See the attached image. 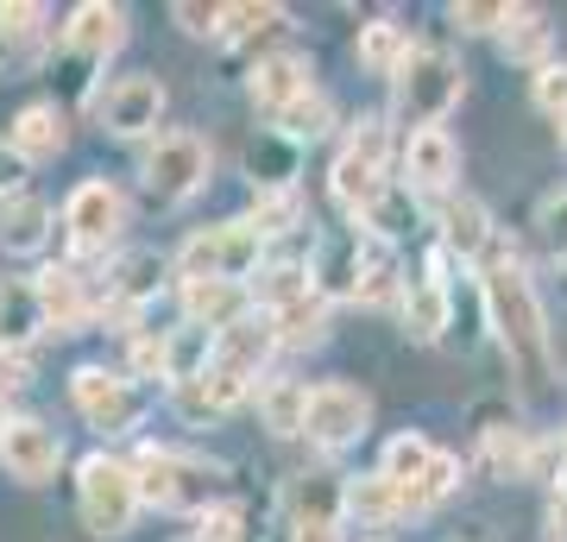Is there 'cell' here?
I'll return each mask as SVG.
<instances>
[{
  "instance_id": "6da1fadb",
  "label": "cell",
  "mask_w": 567,
  "mask_h": 542,
  "mask_svg": "<svg viewBox=\"0 0 567 542\" xmlns=\"http://www.w3.org/2000/svg\"><path fill=\"white\" fill-rule=\"evenodd\" d=\"M480 297H486V321L498 347H505L511 372L524 379L529 398H543L548 385H555V341H548V316H543V297H536V284L517 259H492L480 272Z\"/></svg>"
},
{
  "instance_id": "7a4b0ae2",
  "label": "cell",
  "mask_w": 567,
  "mask_h": 542,
  "mask_svg": "<svg viewBox=\"0 0 567 542\" xmlns=\"http://www.w3.org/2000/svg\"><path fill=\"white\" fill-rule=\"evenodd\" d=\"M385 171H391V121L385 114H360V126L347 133L341 158L328 171V190H334V202H341L353 222H372V208L398 190Z\"/></svg>"
},
{
  "instance_id": "3957f363",
  "label": "cell",
  "mask_w": 567,
  "mask_h": 542,
  "mask_svg": "<svg viewBox=\"0 0 567 542\" xmlns=\"http://www.w3.org/2000/svg\"><path fill=\"white\" fill-rule=\"evenodd\" d=\"M140 504L152 511H215L221 504V467L203 461V454H183V448H145L140 461Z\"/></svg>"
},
{
  "instance_id": "277c9868",
  "label": "cell",
  "mask_w": 567,
  "mask_h": 542,
  "mask_svg": "<svg viewBox=\"0 0 567 542\" xmlns=\"http://www.w3.org/2000/svg\"><path fill=\"white\" fill-rule=\"evenodd\" d=\"M454 101H461V63L454 51L442 44H416L410 63L391 76V108H398V121L410 133H423V126H442L454 114Z\"/></svg>"
},
{
  "instance_id": "5b68a950",
  "label": "cell",
  "mask_w": 567,
  "mask_h": 542,
  "mask_svg": "<svg viewBox=\"0 0 567 542\" xmlns=\"http://www.w3.org/2000/svg\"><path fill=\"white\" fill-rule=\"evenodd\" d=\"M76 504H82V523H89L95 536H126L133 518H140V473H133V461H114L107 448L82 454Z\"/></svg>"
},
{
  "instance_id": "8992f818",
  "label": "cell",
  "mask_w": 567,
  "mask_h": 542,
  "mask_svg": "<svg viewBox=\"0 0 567 542\" xmlns=\"http://www.w3.org/2000/svg\"><path fill=\"white\" fill-rule=\"evenodd\" d=\"M259 265H265V234L252 227V215L203 227V234H189L183 253H177L183 278H234V284H246Z\"/></svg>"
},
{
  "instance_id": "52a82bcc",
  "label": "cell",
  "mask_w": 567,
  "mask_h": 542,
  "mask_svg": "<svg viewBox=\"0 0 567 542\" xmlns=\"http://www.w3.org/2000/svg\"><path fill=\"white\" fill-rule=\"evenodd\" d=\"M208 164L215 158H208V145L196 140V133H158L140 158V183H145L152 202L177 208V202H189L208 183Z\"/></svg>"
},
{
  "instance_id": "ba28073f",
  "label": "cell",
  "mask_w": 567,
  "mask_h": 542,
  "mask_svg": "<svg viewBox=\"0 0 567 542\" xmlns=\"http://www.w3.org/2000/svg\"><path fill=\"white\" fill-rule=\"evenodd\" d=\"M70 398H76L82 422L102 429V436H133L145 417V398L133 391V379L107 372V366H76L70 372Z\"/></svg>"
},
{
  "instance_id": "9c48e42d",
  "label": "cell",
  "mask_w": 567,
  "mask_h": 542,
  "mask_svg": "<svg viewBox=\"0 0 567 542\" xmlns=\"http://www.w3.org/2000/svg\"><path fill=\"white\" fill-rule=\"evenodd\" d=\"M372 429V398H365L360 385H316L309 391V410H303V436L316 448H328V454H341V448H353Z\"/></svg>"
},
{
  "instance_id": "30bf717a",
  "label": "cell",
  "mask_w": 567,
  "mask_h": 542,
  "mask_svg": "<svg viewBox=\"0 0 567 542\" xmlns=\"http://www.w3.org/2000/svg\"><path fill=\"white\" fill-rule=\"evenodd\" d=\"M171 278V259L152 253V246H133L121 259L107 265V297H102V321H126V328H140V309L164 290Z\"/></svg>"
},
{
  "instance_id": "8fae6325",
  "label": "cell",
  "mask_w": 567,
  "mask_h": 542,
  "mask_svg": "<svg viewBox=\"0 0 567 542\" xmlns=\"http://www.w3.org/2000/svg\"><path fill=\"white\" fill-rule=\"evenodd\" d=\"M121 227H126V196L114 190V183L89 177V183L70 190V202H63V234H70L76 253H102Z\"/></svg>"
},
{
  "instance_id": "7c38bea8",
  "label": "cell",
  "mask_w": 567,
  "mask_h": 542,
  "mask_svg": "<svg viewBox=\"0 0 567 542\" xmlns=\"http://www.w3.org/2000/svg\"><path fill=\"white\" fill-rule=\"evenodd\" d=\"M404 183L410 196H454V183H461V145L447 126H423V133H410L404 140Z\"/></svg>"
},
{
  "instance_id": "4fadbf2b",
  "label": "cell",
  "mask_w": 567,
  "mask_h": 542,
  "mask_svg": "<svg viewBox=\"0 0 567 542\" xmlns=\"http://www.w3.org/2000/svg\"><path fill=\"white\" fill-rule=\"evenodd\" d=\"M0 467H7V480L44 485L63 467V436L58 429H44L39 417H13L7 422V436H0Z\"/></svg>"
},
{
  "instance_id": "5bb4252c",
  "label": "cell",
  "mask_w": 567,
  "mask_h": 542,
  "mask_svg": "<svg viewBox=\"0 0 567 542\" xmlns=\"http://www.w3.org/2000/svg\"><path fill=\"white\" fill-rule=\"evenodd\" d=\"M259 385L240 379V372H227V366H208L203 379H189V385H171V410H177L189 429H208V422H221L227 410H240L246 398H252Z\"/></svg>"
},
{
  "instance_id": "9a60e30c",
  "label": "cell",
  "mask_w": 567,
  "mask_h": 542,
  "mask_svg": "<svg viewBox=\"0 0 567 542\" xmlns=\"http://www.w3.org/2000/svg\"><path fill=\"white\" fill-rule=\"evenodd\" d=\"M164 121V82L152 76H121L102 95V126L114 140H152Z\"/></svg>"
},
{
  "instance_id": "2e32d148",
  "label": "cell",
  "mask_w": 567,
  "mask_h": 542,
  "mask_svg": "<svg viewBox=\"0 0 567 542\" xmlns=\"http://www.w3.org/2000/svg\"><path fill=\"white\" fill-rule=\"evenodd\" d=\"M177 303H183V321H196V328H234V321H246L252 309H259V297L246 290V284L234 278H183L177 284Z\"/></svg>"
},
{
  "instance_id": "e0dca14e",
  "label": "cell",
  "mask_w": 567,
  "mask_h": 542,
  "mask_svg": "<svg viewBox=\"0 0 567 542\" xmlns=\"http://www.w3.org/2000/svg\"><path fill=\"white\" fill-rule=\"evenodd\" d=\"M271 354H278V328H271L265 309H252L246 321H234V328L215 335V366H227V372H240L252 385H265V360Z\"/></svg>"
},
{
  "instance_id": "ac0fdd59",
  "label": "cell",
  "mask_w": 567,
  "mask_h": 542,
  "mask_svg": "<svg viewBox=\"0 0 567 542\" xmlns=\"http://www.w3.org/2000/svg\"><path fill=\"white\" fill-rule=\"evenodd\" d=\"M246 89H252V101L278 121L290 101H303L309 89H316V82H309V58H297V51H271V58L252 63V82H246Z\"/></svg>"
},
{
  "instance_id": "d6986e66",
  "label": "cell",
  "mask_w": 567,
  "mask_h": 542,
  "mask_svg": "<svg viewBox=\"0 0 567 542\" xmlns=\"http://www.w3.org/2000/svg\"><path fill=\"white\" fill-rule=\"evenodd\" d=\"M63 44H70L76 58H89V63L114 58V51L126 44V13L107 7V0H82L76 13H70V25H63Z\"/></svg>"
},
{
  "instance_id": "ffe728a7",
  "label": "cell",
  "mask_w": 567,
  "mask_h": 542,
  "mask_svg": "<svg viewBox=\"0 0 567 542\" xmlns=\"http://www.w3.org/2000/svg\"><path fill=\"white\" fill-rule=\"evenodd\" d=\"M32 290H39L44 328H58V335H76L82 321H89V290H82V278L70 272V265H44L39 278H32Z\"/></svg>"
},
{
  "instance_id": "44dd1931",
  "label": "cell",
  "mask_w": 567,
  "mask_h": 542,
  "mask_svg": "<svg viewBox=\"0 0 567 542\" xmlns=\"http://www.w3.org/2000/svg\"><path fill=\"white\" fill-rule=\"evenodd\" d=\"M442 246L454 253V259H486V246H492L486 202L466 196V190H454V196L442 202Z\"/></svg>"
},
{
  "instance_id": "7402d4cb",
  "label": "cell",
  "mask_w": 567,
  "mask_h": 542,
  "mask_svg": "<svg viewBox=\"0 0 567 542\" xmlns=\"http://www.w3.org/2000/svg\"><path fill=\"white\" fill-rule=\"evenodd\" d=\"M404 328H410V341H442L447 328H454V290L447 284H435L423 272L416 284H404Z\"/></svg>"
},
{
  "instance_id": "603a6c76",
  "label": "cell",
  "mask_w": 567,
  "mask_h": 542,
  "mask_svg": "<svg viewBox=\"0 0 567 542\" xmlns=\"http://www.w3.org/2000/svg\"><path fill=\"white\" fill-rule=\"evenodd\" d=\"M410 518L404 511V485H391L385 473H353L347 480V523L360 530H385V523Z\"/></svg>"
},
{
  "instance_id": "cb8c5ba5",
  "label": "cell",
  "mask_w": 567,
  "mask_h": 542,
  "mask_svg": "<svg viewBox=\"0 0 567 542\" xmlns=\"http://www.w3.org/2000/svg\"><path fill=\"white\" fill-rule=\"evenodd\" d=\"M63 140H70V133H63V114L51 108V101H32V108H20V114H13V126H7V145H13L25 164L58 158Z\"/></svg>"
},
{
  "instance_id": "d4e9b609",
  "label": "cell",
  "mask_w": 567,
  "mask_h": 542,
  "mask_svg": "<svg viewBox=\"0 0 567 542\" xmlns=\"http://www.w3.org/2000/svg\"><path fill=\"white\" fill-rule=\"evenodd\" d=\"M51 241V202L44 196H7L0 202V246L7 253H39Z\"/></svg>"
},
{
  "instance_id": "484cf974",
  "label": "cell",
  "mask_w": 567,
  "mask_h": 542,
  "mask_svg": "<svg viewBox=\"0 0 567 542\" xmlns=\"http://www.w3.org/2000/svg\"><path fill=\"white\" fill-rule=\"evenodd\" d=\"M410 51H416V44H410V32L398 20H365L360 39H353V58H360L372 76H385V82L410 63Z\"/></svg>"
},
{
  "instance_id": "4316f807",
  "label": "cell",
  "mask_w": 567,
  "mask_h": 542,
  "mask_svg": "<svg viewBox=\"0 0 567 542\" xmlns=\"http://www.w3.org/2000/svg\"><path fill=\"white\" fill-rule=\"evenodd\" d=\"M39 328H44L39 290L0 278V347H7V354H25V347L39 341Z\"/></svg>"
},
{
  "instance_id": "83f0119b",
  "label": "cell",
  "mask_w": 567,
  "mask_h": 542,
  "mask_svg": "<svg viewBox=\"0 0 567 542\" xmlns=\"http://www.w3.org/2000/svg\"><path fill=\"white\" fill-rule=\"evenodd\" d=\"M328 309H334V303H328L322 290H303V297H290L284 309H271L278 347H316L328 335Z\"/></svg>"
},
{
  "instance_id": "f1b7e54d",
  "label": "cell",
  "mask_w": 567,
  "mask_h": 542,
  "mask_svg": "<svg viewBox=\"0 0 567 542\" xmlns=\"http://www.w3.org/2000/svg\"><path fill=\"white\" fill-rule=\"evenodd\" d=\"M548 20L536 13V7H511L505 25H498V44H505V58L511 63H529V70H543L548 63Z\"/></svg>"
},
{
  "instance_id": "f546056e",
  "label": "cell",
  "mask_w": 567,
  "mask_h": 542,
  "mask_svg": "<svg viewBox=\"0 0 567 542\" xmlns=\"http://www.w3.org/2000/svg\"><path fill=\"white\" fill-rule=\"evenodd\" d=\"M246 171H252V183H259V196H290L297 145L284 140V133H265V140H252V152H246Z\"/></svg>"
},
{
  "instance_id": "4dcf8cb0",
  "label": "cell",
  "mask_w": 567,
  "mask_h": 542,
  "mask_svg": "<svg viewBox=\"0 0 567 542\" xmlns=\"http://www.w3.org/2000/svg\"><path fill=\"white\" fill-rule=\"evenodd\" d=\"M164 341H171V366H164V379H171V385L203 379L208 366H215V328L183 321V328H164Z\"/></svg>"
},
{
  "instance_id": "1f68e13d",
  "label": "cell",
  "mask_w": 567,
  "mask_h": 542,
  "mask_svg": "<svg viewBox=\"0 0 567 542\" xmlns=\"http://www.w3.org/2000/svg\"><path fill=\"white\" fill-rule=\"evenodd\" d=\"M290 25V13L284 7H271V0H240V7H227L221 13V44H259V39H271V32H284Z\"/></svg>"
},
{
  "instance_id": "d6a6232c",
  "label": "cell",
  "mask_w": 567,
  "mask_h": 542,
  "mask_svg": "<svg viewBox=\"0 0 567 542\" xmlns=\"http://www.w3.org/2000/svg\"><path fill=\"white\" fill-rule=\"evenodd\" d=\"M435 454H442V448L429 442V436H416V429H404V436H391L385 442V461H379V473H385L391 485H416L429 473V467H435Z\"/></svg>"
},
{
  "instance_id": "836d02e7",
  "label": "cell",
  "mask_w": 567,
  "mask_h": 542,
  "mask_svg": "<svg viewBox=\"0 0 567 542\" xmlns=\"http://www.w3.org/2000/svg\"><path fill=\"white\" fill-rule=\"evenodd\" d=\"M486 467L498 480H524L529 467H536L529 429H517V422H486Z\"/></svg>"
},
{
  "instance_id": "e575fe53",
  "label": "cell",
  "mask_w": 567,
  "mask_h": 542,
  "mask_svg": "<svg viewBox=\"0 0 567 542\" xmlns=\"http://www.w3.org/2000/svg\"><path fill=\"white\" fill-rule=\"evenodd\" d=\"M271 126H278L290 145H316V140H328V126H334V101H328L322 89H309V95L290 101V108H284Z\"/></svg>"
},
{
  "instance_id": "d590c367",
  "label": "cell",
  "mask_w": 567,
  "mask_h": 542,
  "mask_svg": "<svg viewBox=\"0 0 567 542\" xmlns=\"http://www.w3.org/2000/svg\"><path fill=\"white\" fill-rule=\"evenodd\" d=\"M259 410L278 436H303V410H309V385L297 379H265L259 385Z\"/></svg>"
},
{
  "instance_id": "8d00e7d4",
  "label": "cell",
  "mask_w": 567,
  "mask_h": 542,
  "mask_svg": "<svg viewBox=\"0 0 567 542\" xmlns=\"http://www.w3.org/2000/svg\"><path fill=\"white\" fill-rule=\"evenodd\" d=\"M196 542H265V530H259V518H252V504L221 499L215 511L196 518Z\"/></svg>"
},
{
  "instance_id": "74e56055",
  "label": "cell",
  "mask_w": 567,
  "mask_h": 542,
  "mask_svg": "<svg viewBox=\"0 0 567 542\" xmlns=\"http://www.w3.org/2000/svg\"><path fill=\"white\" fill-rule=\"evenodd\" d=\"M454 485H461V454H435V467L404 492V511L410 518H423V511H435L442 499H454Z\"/></svg>"
},
{
  "instance_id": "f35d334b",
  "label": "cell",
  "mask_w": 567,
  "mask_h": 542,
  "mask_svg": "<svg viewBox=\"0 0 567 542\" xmlns=\"http://www.w3.org/2000/svg\"><path fill=\"white\" fill-rule=\"evenodd\" d=\"M529 101L543 108L548 121H567V63H543L529 76Z\"/></svg>"
},
{
  "instance_id": "ab89813d",
  "label": "cell",
  "mask_w": 567,
  "mask_h": 542,
  "mask_svg": "<svg viewBox=\"0 0 567 542\" xmlns=\"http://www.w3.org/2000/svg\"><path fill=\"white\" fill-rule=\"evenodd\" d=\"M252 227L265 234V246L278 241V234H290V227H303V222H297V190H290V196H259V208H252Z\"/></svg>"
},
{
  "instance_id": "60d3db41",
  "label": "cell",
  "mask_w": 567,
  "mask_h": 542,
  "mask_svg": "<svg viewBox=\"0 0 567 542\" xmlns=\"http://www.w3.org/2000/svg\"><path fill=\"white\" fill-rule=\"evenodd\" d=\"M44 25V7H32V0H0V44H32Z\"/></svg>"
},
{
  "instance_id": "b9f144b4",
  "label": "cell",
  "mask_w": 567,
  "mask_h": 542,
  "mask_svg": "<svg viewBox=\"0 0 567 542\" xmlns=\"http://www.w3.org/2000/svg\"><path fill=\"white\" fill-rule=\"evenodd\" d=\"M164 366H171L164 328H140V335H133V372H140V379H164Z\"/></svg>"
},
{
  "instance_id": "7bdbcfd3",
  "label": "cell",
  "mask_w": 567,
  "mask_h": 542,
  "mask_svg": "<svg viewBox=\"0 0 567 542\" xmlns=\"http://www.w3.org/2000/svg\"><path fill=\"white\" fill-rule=\"evenodd\" d=\"M221 13L227 7H208V0H177V7H171V20H177L189 39H221Z\"/></svg>"
},
{
  "instance_id": "ee69618b",
  "label": "cell",
  "mask_w": 567,
  "mask_h": 542,
  "mask_svg": "<svg viewBox=\"0 0 567 542\" xmlns=\"http://www.w3.org/2000/svg\"><path fill=\"white\" fill-rule=\"evenodd\" d=\"M410 215H416V202H410L404 190H391V196L379 202V208H372V222H365V234H385V241H398V234L410 227Z\"/></svg>"
},
{
  "instance_id": "f6af8a7d",
  "label": "cell",
  "mask_w": 567,
  "mask_h": 542,
  "mask_svg": "<svg viewBox=\"0 0 567 542\" xmlns=\"http://www.w3.org/2000/svg\"><path fill=\"white\" fill-rule=\"evenodd\" d=\"M536 227H543V246H548V253H555V259H567V190H555V196L543 202Z\"/></svg>"
},
{
  "instance_id": "bcb514c9",
  "label": "cell",
  "mask_w": 567,
  "mask_h": 542,
  "mask_svg": "<svg viewBox=\"0 0 567 542\" xmlns=\"http://www.w3.org/2000/svg\"><path fill=\"white\" fill-rule=\"evenodd\" d=\"M511 7H486V0H466V7H454V25L461 32H498L505 25Z\"/></svg>"
},
{
  "instance_id": "7dc6e473",
  "label": "cell",
  "mask_w": 567,
  "mask_h": 542,
  "mask_svg": "<svg viewBox=\"0 0 567 542\" xmlns=\"http://www.w3.org/2000/svg\"><path fill=\"white\" fill-rule=\"evenodd\" d=\"M20 183H25V158H20V152H13L7 140H0V202L20 196Z\"/></svg>"
},
{
  "instance_id": "c3c4849f",
  "label": "cell",
  "mask_w": 567,
  "mask_h": 542,
  "mask_svg": "<svg viewBox=\"0 0 567 542\" xmlns=\"http://www.w3.org/2000/svg\"><path fill=\"white\" fill-rule=\"evenodd\" d=\"M543 530H548V542H567V499H561V492L548 499V511H543Z\"/></svg>"
},
{
  "instance_id": "681fc988",
  "label": "cell",
  "mask_w": 567,
  "mask_h": 542,
  "mask_svg": "<svg viewBox=\"0 0 567 542\" xmlns=\"http://www.w3.org/2000/svg\"><path fill=\"white\" fill-rule=\"evenodd\" d=\"M555 492H561V499H567V461H561V473H555Z\"/></svg>"
},
{
  "instance_id": "f907efd6",
  "label": "cell",
  "mask_w": 567,
  "mask_h": 542,
  "mask_svg": "<svg viewBox=\"0 0 567 542\" xmlns=\"http://www.w3.org/2000/svg\"><path fill=\"white\" fill-rule=\"evenodd\" d=\"M7 422H13V417H7V398H0V436H7Z\"/></svg>"
},
{
  "instance_id": "816d5d0a",
  "label": "cell",
  "mask_w": 567,
  "mask_h": 542,
  "mask_svg": "<svg viewBox=\"0 0 567 542\" xmlns=\"http://www.w3.org/2000/svg\"><path fill=\"white\" fill-rule=\"evenodd\" d=\"M561 140H567V121H561Z\"/></svg>"
},
{
  "instance_id": "f5cc1de1",
  "label": "cell",
  "mask_w": 567,
  "mask_h": 542,
  "mask_svg": "<svg viewBox=\"0 0 567 542\" xmlns=\"http://www.w3.org/2000/svg\"><path fill=\"white\" fill-rule=\"evenodd\" d=\"M183 542H196V536H183Z\"/></svg>"
},
{
  "instance_id": "db71d44e",
  "label": "cell",
  "mask_w": 567,
  "mask_h": 542,
  "mask_svg": "<svg viewBox=\"0 0 567 542\" xmlns=\"http://www.w3.org/2000/svg\"><path fill=\"white\" fill-rule=\"evenodd\" d=\"M561 442H567V436H561Z\"/></svg>"
}]
</instances>
